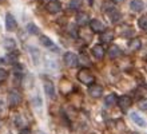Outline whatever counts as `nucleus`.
Wrapping results in <instances>:
<instances>
[{
	"label": "nucleus",
	"instance_id": "nucleus-1",
	"mask_svg": "<svg viewBox=\"0 0 147 134\" xmlns=\"http://www.w3.org/2000/svg\"><path fill=\"white\" fill-rule=\"evenodd\" d=\"M78 79L80 80L83 84H87V86H91L95 82V77L92 75V73L88 69H80L78 71Z\"/></svg>",
	"mask_w": 147,
	"mask_h": 134
},
{
	"label": "nucleus",
	"instance_id": "nucleus-2",
	"mask_svg": "<svg viewBox=\"0 0 147 134\" xmlns=\"http://www.w3.org/2000/svg\"><path fill=\"white\" fill-rule=\"evenodd\" d=\"M63 61H64V65L67 66V67H76L78 63H79V58H78L76 54L71 52V51H68V52L64 54V56H63Z\"/></svg>",
	"mask_w": 147,
	"mask_h": 134
},
{
	"label": "nucleus",
	"instance_id": "nucleus-3",
	"mask_svg": "<svg viewBox=\"0 0 147 134\" xmlns=\"http://www.w3.org/2000/svg\"><path fill=\"white\" fill-rule=\"evenodd\" d=\"M8 105L11 107H16L18 105H20L22 102V94L18 90H11L8 93Z\"/></svg>",
	"mask_w": 147,
	"mask_h": 134
},
{
	"label": "nucleus",
	"instance_id": "nucleus-4",
	"mask_svg": "<svg viewBox=\"0 0 147 134\" xmlns=\"http://www.w3.org/2000/svg\"><path fill=\"white\" fill-rule=\"evenodd\" d=\"M88 24H90V28H91V31H92V32H95V34H102V32L106 30L105 24L102 23L99 19H92V20H90Z\"/></svg>",
	"mask_w": 147,
	"mask_h": 134
},
{
	"label": "nucleus",
	"instance_id": "nucleus-5",
	"mask_svg": "<svg viewBox=\"0 0 147 134\" xmlns=\"http://www.w3.org/2000/svg\"><path fill=\"white\" fill-rule=\"evenodd\" d=\"M46 7H47V11L50 14H59L62 11V3L59 0H50Z\"/></svg>",
	"mask_w": 147,
	"mask_h": 134
},
{
	"label": "nucleus",
	"instance_id": "nucleus-6",
	"mask_svg": "<svg viewBox=\"0 0 147 134\" xmlns=\"http://www.w3.org/2000/svg\"><path fill=\"white\" fill-rule=\"evenodd\" d=\"M132 105V99L128 95H122L118 99V106L120 107V110H127Z\"/></svg>",
	"mask_w": 147,
	"mask_h": 134
},
{
	"label": "nucleus",
	"instance_id": "nucleus-7",
	"mask_svg": "<svg viewBox=\"0 0 147 134\" xmlns=\"http://www.w3.org/2000/svg\"><path fill=\"white\" fill-rule=\"evenodd\" d=\"M88 93L92 97V98H100L102 94H103V88H102V86H99V84H91L88 88Z\"/></svg>",
	"mask_w": 147,
	"mask_h": 134
},
{
	"label": "nucleus",
	"instance_id": "nucleus-8",
	"mask_svg": "<svg viewBox=\"0 0 147 134\" xmlns=\"http://www.w3.org/2000/svg\"><path fill=\"white\" fill-rule=\"evenodd\" d=\"M5 28H7V31L16 30V20L12 14H7L5 15Z\"/></svg>",
	"mask_w": 147,
	"mask_h": 134
},
{
	"label": "nucleus",
	"instance_id": "nucleus-9",
	"mask_svg": "<svg viewBox=\"0 0 147 134\" xmlns=\"http://www.w3.org/2000/svg\"><path fill=\"white\" fill-rule=\"evenodd\" d=\"M40 43H42V46H44L46 48H50V50H54V51H58V48L55 47V43L51 40L48 36L46 35H42L40 36Z\"/></svg>",
	"mask_w": 147,
	"mask_h": 134
},
{
	"label": "nucleus",
	"instance_id": "nucleus-10",
	"mask_svg": "<svg viewBox=\"0 0 147 134\" xmlns=\"http://www.w3.org/2000/svg\"><path fill=\"white\" fill-rule=\"evenodd\" d=\"M44 91H46V94L50 98H54V95H55V87H54V83L51 82V80H48V79H46L44 80Z\"/></svg>",
	"mask_w": 147,
	"mask_h": 134
},
{
	"label": "nucleus",
	"instance_id": "nucleus-11",
	"mask_svg": "<svg viewBox=\"0 0 147 134\" xmlns=\"http://www.w3.org/2000/svg\"><path fill=\"white\" fill-rule=\"evenodd\" d=\"M107 55H109L111 59H116V58L122 56V50H120L119 46H111L107 51Z\"/></svg>",
	"mask_w": 147,
	"mask_h": 134
},
{
	"label": "nucleus",
	"instance_id": "nucleus-12",
	"mask_svg": "<svg viewBox=\"0 0 147 134\" xmlns=\"http://www.w3.org/2000/svg\"><path fill=\"white\" fill-rule=\"evenodd\" d=\"M90 23V18L86 12H79L76 15V24L78 26H86Z\"/></svg>",
	"mask_w": 147,
	"mask_h": 134
},
{
	"label": "nucleus",
	"instance_id": "nucleus-13",
	"mask_svg": "<svg viewBox=\"0 0 147 134\" xmlns=\"http://www.w3.org/2000/svg\"><path fill=\"white\" fill-rule=\"evenodd\" d=\"M114 39V31L112 30H105L100 35V40L103 43H111Z\"/></svg>",
	"mask_w": 147,
	"mask_h": 134
},
{
	"label": "nucleus",
	"instance_id": "nucleus-14",
	"mask_svg": "<svg viewBox=\"0 0 147 134\" xmlns=\"http://www.w3.org/2000/svg\"><path fill=\"white\" fill-rule=\"evenodd\" d=\"M92 55L96 59H103L105 58V48L100 46V44H95L92 47Z\"/></svg>",
	"mask_w": 147,
	"mask_h": 134
},
{
	"label": "nucleus",
	"instance_id": "nucleus-15",
	"mask_svg": "<svg viewBox=\"0 0 147 134\" xmlns=\"http://www.w3.org/2000/svg\"><path fill=\"white\" fill-rule=\"evenodd\" d=\"M131 119L134 121V122L138 125V126H140V127H146V122H144V119H143V117L140 114H138V113H131Z\"/></svg>",
	"mask_w": 147,
	"mask_h": 134
},
{
	"label": "nucleus",
	"instance_id": "nucleus-16",
	"mask_svg": "<svg viewBox=\"0 0 147 134\" xmlns=\"http://www.w3.org/2000/svg\"><path fill=\"white\" fill-rule=\"evenodd\" d=\"M144 4L142 0H131V3H130V8H131L134 12H140L143 10Z\"/></svg>",
	"mask_w": 147,
	"mask_h": 134
},
{
	"label": "nucleus",
	"instance_id": "nucleus-17",
	"mask_svg": "<svg viewBox=\"0 0 147 134\" xmlns=\"http://www.w3.org/2000/svg\"><path fill=\"white\" fill-rule=\"evenodd\" d=\"M128 46H130V48H131L132 51H139L140 48H142V40H140L139 38H134L130 40Z\"/></svg>",
	"mask_w": 147,
	"mask_h": 134
},
{
	"label": "nucleus",
	"instance_id": "nucleus-18",
	"mask_svg": "<svg viewBox=\"0 0 147 134\" xmlns=\"http://www.w3.org/2000/svg\"><path fill=\"white\" fill-rule=\"evenodd\" d=\"M115 102H118V97H116V94H114V93L109 94V95L105 98L106 106H112V105H115Z\"/></svg>",
	"mask_w": 147,
	"mask_h": 134
},
{
	"label": "nucleus",
	"instance_id": "nucleus-19",
	"mask_svg": "<svg viewBox=\"0 0 147 134\" xmlns=\"http://www.w3.org/2000/svg\"><path fill=\"white\" fill-rule=\"evenodd\" d=\"M4 47H5L8 51H13L16 48V42L13 40V39L8 38V39H5V40H4Z\"/></svg>",
	"mask_w": 147,
	"mask_h": 134
},
{
	"label": "nucleus",
	"instance_id": "nucleus-20",
	"mask_svg": "<svg viewBox=\"0 0 147 134\" xmlns=\"http://www.w3.org/2000/svg\"><path fill=\"white\" fill-rule=\"evenodd\" d=\"M109 15L110 18H111L112 22H118V20L120 19V14L118 10H115V8H110L109 10Z\"/></svg>",
	"mask_w": 147,
	"mask_h": 134
},
{
	"label": "nucleus",
	"instance_id": "nucleus-21",
	"mask_svg": "<svg viewBox=\"0 0 147 134\" xmlns=\"http://www.w3.org/2000/svg\"><path fill=\"white\" fill-rule=\"evenodd\" d=\"M18 61H19V52H16V51L13 52V51H12L11 54H8L7 62H9V63H12V65H16Z\"/></svg>",
	"mask_w": 147,
	"mask_h": 134
},
{
	"label": "nucleus",
	"instance_id": "nucleus-22",
	"mask_svg": "<svg viewBox=\"0 0 147 134\" xmlns=\"http://www.w3.org/2000/svg\"><path fill=\"white\" fill-rule=\"evenodd\" d=\"M138 24H139V28L144 32H147V15H143L142 18H139L138 20Z\"/></svg>",
	"mask_w": 147,
	"mask_h": 134
},
{
	"label": "nucleus",
	"instance_id": "nucleus-23",
	"mask_svg": "<svg viewBox=\"0 0 147 134\" xmlns=\"http://www.w3.org/2000/svg\"><path fill=\"white\" fill-rule=\"evenodd\" d=\"M27 30H28V32L32 34V35H38L39 34V28L35 26V24H32V23H30L27 26Z\"/></svg>",
	"mask_w": 147,
	"mask_h": 134
},
{
	"label": "nucleus",
	"instance_id": "nucleus-24",
	"mask_svg": "<svg viewBox=\"0 0 147 134\" xmlns=\"http://www.w3.org/2000/svg\"><path fill=\"white\" fill-rule=\"evenodd\" d=\"M82 5V0H71L70 1V8L71 10H78Z\"/></svg>",
	"mask_w": 147,
	"mask_h": 134
},
{
	"label": "nucleus",
	"instance_id": "nucleus-25",
	"mask_svg": "<svg viewBox=\"0 0 147 134\" xmlns=\"http://www.w3.org/2000/svg\"><path fill=\"white\" fill-rule=\"evenodd\" d=\"M138 106H139L140 110L147 111V99H146V98H142V99L138 102Z\"/></svg>",
	"mask_w": 147,
	"mask_h": 134
},
{
	"label": "nucleus",
	"instance_id": "nucleus-26",
	"mask_svg": "<svg viewBox=\"0 0 147 134\" xmlns=\"http://www.w3.org/2000/svg\"><path fill=\"white\" fill-rule=\"evenodd\" d=\"M7 78H8V73L4 69H0V83H3Z\"/></svg>",
	"mask_w": 147,
	"mask_h": 134
},
{
	"label": "nucleus",
	"instance_id": "nucleus-27",
	"mask_svg": "<svg viewBox=\"0 0 147 134\" xmlns=\"http://www.w3.org/2000/svg\"><path fill=\"white\" fill-rule=\"evenodd\" d=\"M31 52H32V55H34V62L35 63H38V56H39V52H38V50H34V48H31Z\"/></svg>",
	"mask_w": 147,
	"mask_h": 134
},
{
	"label": "nucleus",
	"instance_id": "nucleus-28",
	"mask_svg": "<svg viewBox=\"0 0 147 134\" xmlns=\"http://www.w3.org/2000/svg\"><path fill=\"white\" fill-rule=\"evenodd\" d=\"M4 114V103H3V101H0V118L3 117Z\"/></svg>",
	"mask_w": 147,
	"mask_h": 134
},
{
	"label": "nucleus",
	"instance_id": "nucleus-29",
	"mask_svg": "<svg viewBox=\"0 0 147 134\" xmlns=\"http://www.w3.org/2000/svg\"><path fill=\"white\" fill-rule=\"evenodd\" d=\"M20 134H31L28 127H24V129H20Z\"/></svg>",
	"mask_w": 147,
	"mask_h": 134
},
{
	"label": "nucleus",
	"instance_id": "nucleus-30",
	"mask_svg": "<svg viewBox=\"0 0 147 134\" xmlns=\"http://www.w3.org/2000/svg\"><path fill=\"white\" fill-rule=\"evenodd\" d=\"M114 1H115V3H123L124 0H114Z\"/></svg>",
	"mask_w": 147,
	"mask_h": 134
},
{
	"label": "nucleus",
	"instance_id": "nucleus-31",
	"mask_svg": "<svg viewBox=\"0 0 147 134\" xmlns=\"http://www.w3.org/2000/svg\"><path fill=\"white\" fill-rule=\"evenodd\" d=\"M0 63H3V61H1V59H0Z\"/></svg>",
	"mask_w": 147,
	"mask_h": 134
},
{
	"label": "nucleus",
	"instance_id": "nucleus-32",
	"mask_svg": "<svg viewBox=\"0 0 147 134\" xmlns=\"http://www.w3.org/2000/svg\"><path fill=\"white\" fill-rule=\"evenodd\" d=\"M39 134H44V133H42V131H40V133H39Z\"/></svg>",
	"mask_w": 147,
	"mask_h": 134
}]
</instances>
